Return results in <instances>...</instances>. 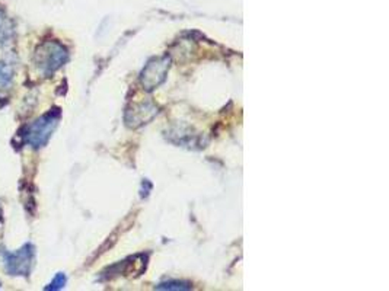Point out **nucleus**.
Here are the masks:
<instances>
[{
	"mask_svg": "<svg viewBox=\"0 0 389 291\" xmlns=\"http://www.w3.org/2000/svg\"><path fill=\"white\" fill-rule=\"evenodd\" d=\"M34 246L31 243H27L23 248H21L18 252H5L3 261L6 271L10 275H27L34 263Z\"/></svg>",
	"mask_w": 389,
	"mask_h": 291,
	"instance_id": "nucleus-3",
	"label": "nucleus"
},
{
	"mask_svg": "<svg viewBox=\"0 0 389 291\" xmlns=\"http://www.w3.org/2000/svg\"><path fill=\"white\" fill-rule=\"evenodd\" d=\"M0 82H8L10 79V69L6 64H0Z\"/></svg>",
	"mask_w": 389,
	"mask_h": 291,
	"instance_id": "nucleus-8",
	"label": "nucleus"
},
{
	"mask_svg": "<svg viewBox=\"0 0 389 291\" xmlns=\"http://www.w3.org/2000/svg\"><path fill=\"white\" fill-rule=\"evenodd\" d=\"M157 114H158L157 105L152 103L150 101H148L146 103L140 102V103H134L133 108H128L126 114V121L128 127L137 128L140 126L148 124Z\"/></svg>",
	"mask_w": 389,
	"mask_h": 291,
	"instance_id": "nucleus-5",
	"label": "nucleus"
},
{
	"mask_svg": "<svg viewBox=\"0 0 389 291\" xmlns=\"http://www.w3.org/2000/svg\"><path fill=\"white\" fill-rule=\"evenodd\" d=\"M60 120V110H53L48 114L38 118L37 121L30 124L23 131V141L32 146L34 149H40L47 144L51 134L54 133V130Z\"/></svg>",
	"mask_w": 389,
	"mask_h": 291,
	"instance_id": "nucleus-1",
	"label": "nucleus"
},
{
	"mask_svg": "<svg viewBox=\"0 0 389 291\" xmlns=\"http://www.w3.org/2000/svg\"><path fill=\"white\" fill-rule=\"evenodd\" d=\"M68 50L61 44L50 41L43 44L35 52V64L44 74L54 73L57 69L68 61Z\"/></svg>",
	"mask_w": 389,
	"mask_h": 291,
	"instance_id": "nucleus-2",
	"label": "nucleus"
},
{
	"mask_svg": "<svg viewBox=\"0 0 389 291\" xmlns=\"http://www.w3.org/2000/svg\"><path fill=\"white\" fill-rule=\"evenodd\" d=\"M158 288L159 290H162V288H166V290H187L190 287H188V284L179 283V281H168L165 284H161Z\"/></svg>",
	"mask_w": 389,
	"mask_h": 291,
	"instance_id": "nucleus-7",
	"label": "nucleus"
},
{
	"mask_svg": "<svg viewBox=\"0 0 389 291\" xmlns=\"http://www.w3.org/2000/svg\"><path fill=\"white\" fill-rule=\"evenodd\" d=\"M170 64L171 60L170 57H158V59H152L146 68L141 72V85L146 90H153L157 89L159 85L163 83V81L166 79L168 70H170Z\"/></svg>",
	"mask_w": 389,
	"mask_h": 291,
	"instance_id": "nucleus-4",
	"label": "nucleus"
},
{
	"mask_svg": "<svg viewBox=\"0 0 389 291\" xmlns=\"http://www.w3.org/2000/svg\"><path fill=\"white\" fill-rule=\"evenodd\" d=\"M64 284H66V275L60 272L54 277V280L50 283V285L46 287V290H60L64 287Z\"/></svg>",
	"mask_w": 389,
	"mask_h": 291,
	"instance_id": "nucleus-6",
	"label": "nucleus"
}]
</instances>
